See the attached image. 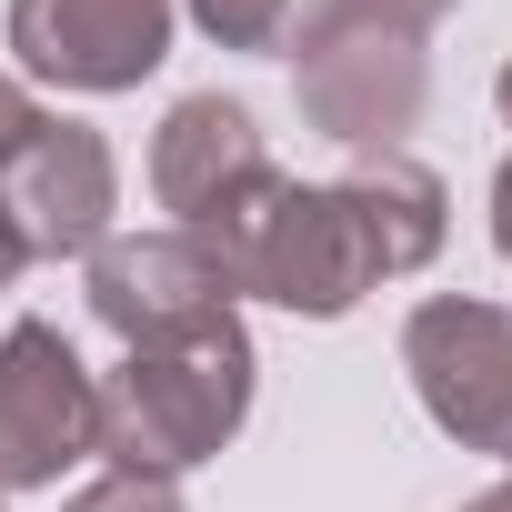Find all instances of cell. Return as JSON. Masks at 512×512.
Here are the masks:
<instances>
[{
	"mask_svg": "<svg viewBox=\"0 0 512 512\" xmlns=\"http://www.w3.org/2000/svg\"><path fill=\"white\" fill-rule=\"evenodd\" d=\"M251 332L241 312L181 332V342H141L121 352V372L101 382V452L131 462V472H191L211 462L241 422H251Z\"/></svg>",
	"mask_w": 512,
	"mask_h": 512,
	"instance_id": "6da1fadb",
	"label": "cell"
},
{
	"mask_svg": "<svg viewBox=\"0 0 512 512\" xmlns=\"http://www.w3.org/2000/svg\"><path fill=\"white\" fill-rule=\"evenodd\" d=\"M211 251H221L231 292L282 302V312H302V322H342V312L382 282V251H372L352 191H342V181H292V171L251 201Z\"/></svg>",
	"mask_w": 512,
	"mask_h": 512,
	"instance_id": "7a4b0ae2",
	"label": "cell"
},
{
	"mask_svg": "<svg viewBox=\"0 0 512 512\" xmlns=\"http://www.w3.org/2000/svg\"><path fill=\"white\" fill-rule=\"evenodd\" d=\"M282 51H292V101H302V121L322 141L402 151V131L422 121V91H432L422 31H392V21H292Z\"/></svg>",
	"mask_w": 512,
	"mask_h": 512,
	"instance_id": "3957f363",
	"label": "cell"
},
{
	"mask_svg": "<svg viewBox=\"0 0 512 512\" xmlns=\"http://www.w3.org/2000/svg\"><path fill=\"white\" fill-rule=\"evenodd\" d=\"M402 372L462 452L512 462V312L502 302H462V292L422 302L402 322Z\"/></svg>",
	"mask_w": 512,
	"mask_h": 512,
	"instance_id": "277c9868",
	"label": "cell"
},
{
	"mask_svg": "<svg viewBox=\"0 0 512 512\" xmlns=\"http://www.w3.org/2000/svg\"><path fill=\"white\" fill-rule=\"evenodd\" d=\"M81 452H101V382L61 342V322L0 332V492H41Z\"/></svg>",
	"mask_w": 512,
	"mask_h": 512,
	"instance_id": "5b68a950",
	"label": "cell"
},
{
	"mask_svg": "<svg viewBox=\"0 0 512 512\" xmlns=\"http://www.w3.org/2000/svg\"><path fill=\"white\" fill-rule=\"evenodd\" d=\"M272 181H282V161H272L262 121H251L231 91H191V101L161 111V131H151V191H161L171 231L221 241Z\"/></svg>",
	"mask_w": 512,
	"mask_h": 512,
	"instance_id": "8992f818",
	"label": "cell"
},
{
	"mask_svg": "<svg viewBox=\"0 0 512 512\" xmlns=\"http://www.w3.org/2000/svg\"><path fill=\"white\" fill-rule=\"evenodd\" d=\"M241 292L221 272V251L201 231H111L91 251V322L121 332V352L141 342H181L201 322H221Z\"/></svg>",
	"mask_w": 512,
	"mask_h": 512,
	"instance_id": "52a82bcc",
	"label": "cell"
},
{
	"mask_svg": "<svg viewBox=\"0 0 512 512\" xmlns=\"http://www.w3.org/2000/svg\"><path fill=\"white\" fill-rule=\"evenodd\" d=\"M0 211H11L31 262H71V251H101L111 241V211H121V161L91 121H51L0 161Z\"/></svg>",
	"mask_w": 512,
	"mask_h": 512,
	"instance_id": "ba28073f",
	"label": "cell"
},
{
	"mask_svg": "<svg viewBox=\"0 0 512 512\" xmlns=\"http://www.w3.org/2000/svg\"><path fill=\"white\" fill-rule=\"evenodd\" d=\"M181 0H11V51L61 91H141L171 61Z\"/></svg>",
	"mask_w": 512,
	"mask_h": 512,
	"instance_id": "9c48e42d",
	"label": "cell"
},
{
	"mask_svg": "<svg viewBox=\"0 0 512 512\" xmlns=\"http://www.w3.org/2000/svg\"><path fill=\"white\" fill-rule=\"evenodd\" d=\"M342 191H352V211H362V231H372V251H382V282L422 272L432 251H442V231H452V191H442V171L412 161V151H362V161L342 171Z\"/></svg>",
	"mask_w": 512,
	"mask_h": 512,
	"instance_id": "30bf717a",
	"label": "cell"
},
{
	"mask_svg": "<svg viewBox=\"0 0 512 512\" xmlns=\"http://www.w3.org/2000/svg\"><path fill=\"white\" fill-rule=\"evenodd\" d=\"M181 11H191L221 51H272L282 21H292V0H181Z\"/></svg>",
	"mask_w": 512,
	"mask_h": 512,
	"instance_id": "8fae6325",
	"label": "cell"
},
{
	"mask_svg": "<svg viewBox=\"0 0 512 512\" xmlns=\"http://www.w3.org/2000/svg\"><path fill=\"white\" fill-rule=\"evenodd\" d=\"M61 512H181V482H171V472H131V462H111V472L81 482Z\"/></svg>",
	"mask_w": 512,
	"mask_h": 512,
	"instance_id": "7c38bea8",
	"label": "cell"
},
{
	"mask_svg": "<svg viewBox=\"0 0 512 512\" xmlns=\"http://www.w3.org/2000/svg\"><path fill=\"white\" fill-rule=\"evenodd\" d=\"M442 11H452V0H292V21H392V31H432Z\"/></svg>",
	"mask_w": 512,
	"mask_h": 512,
	"instance_id": "4fadbf2b",
	"label": "cell"
},
{
	"mask_svg": "<svg viewBox=\"0 0 512 512\" xmlns=\"http://www.w3.org/2000/svg\"><path fill=\"white\" fill-rule=\"evenodd\" d=\"M31 131H41V101H31V91H21L11 71H0V161H11V151H21Z\"/></svg>",
	"mask_w": 512,
	"mask_h": 512,
	"instance_id": "5bb4252c",
	"label": "cell"
},
{
	"mask_svg": "<svg viewBox=\"0 0 512 512\" xmlns=\"http://www.w3.org/2000/svg\"><path fill=\"white\" fill-rule=\"evenodd\" d=\"M492 241H502V262H512V161L492 171Z\"/></svg>",
	"mask_w": 512,
	"mask_h": 512,
	"instance_id": "9a60e30c",
	"label": "cell"
},
{
	"mask_svg": "<svg viewBox=\"0 0 512 512\" xmlns=\"http://www.w3.org/2000/svg\"><path fill=\"white\" fill-rule=\"evenodd\" d=\"M21 262H31V251H21V231H11V211H0V292L21 282Z\"/></svg>",
	"mask_w": 512,
	"mask_h": 512,
	"instance_id": "2e32d148",
	"label": "cell"
},
{
	"mask_svg": "<svg viewBox=\"0 0 512 512\" xmlns=\"http://www.w3.org/2000/svg\"><path fill=\"white\" fill-rule=\"evenodd\" d=\"M492 101H502V131H512V71H502V81H492Z\"/></svg>",
	"mask_w": 512,
	"mask_h": 512,
	"instance_id": "e0dca14e",
	"label": "cell"
},
{
	"mask_svg": "<svg viewBox=\"0 0 512 512\" xmlns=\"http://www.w3.org/2000/svg\"><path fill=\"white\" fill-rule=\"evenodd\" d=\"M462 512H512V492H482V502H462Z\"/></svg>",
	"mask_w": 512,
	"mask_h": 512,
	"instance_id": "ac0fdd59",
	"label": "cell"
}]
</instances>
